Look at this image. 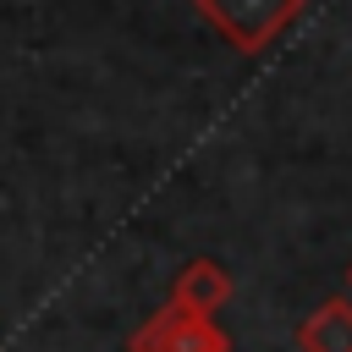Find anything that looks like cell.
<instances>
[{
  "label": "cell",
  "instance_id": "cell-1",
  "mask_svg": "<svg viewBox=\"0 0 352 352\" xmlns=\"http://www.w3.org/2000/svg\"><path fill=\"white\" fill-rule=\"evenodd\" d=\"M192 6L236 55H264L302 16L308 0H192Z\"/></svg>",
  "mask_w": 352,
  "mask_h": 352
},
{
  "label": "cell",
  "instance_id": "cell-2",
  "mask_svg": "<svg viewBox=\"0 0 352 352\" xmlns=\"http://www.w3.org/2000/svg\"><path fill=\"white\" fill-rule=\"evenodd\" d=\"M126 352H231V336L214 324V314L165 302L126 336Z\"/></svg>",
  "mask_w": 352,
  "mask_h": 352
},
{
  "label": "cell",
  "instance_id": "cell-3",
  "mask_svg": "<svg viewBox=\"0 0 352 352\" xmlns=\"http://www.w3.org/2000/svg\"><path fill=\"white\" fill-rule=\"evenodd\" d=\"M231 270L220 258H187L170 280V302L176 308H192V314H220L231 302Z\"/></svg>",
  "mask_w": 352,
  "mask_h": 352
},
{
  "label": "cell",
  "instance_id": "cell-4",
  "mask_svg": "<svg viewBox=\"0 0 352 352\" xmlns=\"http://www.w3.org/2000/svg\"><path fill=\"white\" fill-rule=\"evenodd\" d=\"M292 341L297 352H352V297H324Z\"/></svg>",
  "mask_w": 352,
  "mask_h": 352
},
{
  "label": "cell",
  "instance_id": "cell-5",
  "mask_svg": "<svg viewBox=\"0 0 352 352\" xmlns=\"http://www.w3.org/2000/svg\"><path fill=\"white\" fill-rule=\"evenodd\" d=\"M346 286H352V270H346Z\"/></svg>",
  "mask_w": 352,
  "mask_h": 352
}]
</instances>
